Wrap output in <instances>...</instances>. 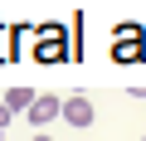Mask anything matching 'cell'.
Segmentation results:
<instances>
[{
  "mask_svg": "<svg viewBox=\"0 0 146 141\" xmlns=\"http://www.w3.org/2000/svg\"><path fill=\"white\" fill-rule=\"evenodd\" d=\"M0 141H5V136H0Z\"/></svg>",
  "mask_w": 146,
  "mask_h": 141,
  "instance_id": "obj_9",
  "label": "cell"
},
{
  "mask_svg": "<svg viewBox=\"0 0 146 141\" xmlns=\"http://www.w3.org/2000/svg\"><path fill=\"white\" fill-rule=\"evenodd\" d=\"M5 29H10V24H5V15H0V63H10V44H5Z\"/></svg>",
  "mask_w": 146,
  "mask_h": 141,
  "instance_id": "obj_6",
  "label": "cell"
},
{
  "mask_svg": "<svg viewBox=\"0 0 146 141\" xmlns=\"http://www.w3.org/2000/svg\"><path fill=\"white\" fill-rule=\"evenodd\" d=\"M112 58L117 63H141L146 58V29L141 24H117L112 29Z\"/></svg>",
  "mask_w": 146,
  "mask_h": 141,
  "instance_id": "obj_2",
  "label": "cell"
},
{
  "mask_svg": "<svg viewBox=\"0 0 146 141\" xmlns=\"http://www.w3.org/2000/svg\"><path fill=\"white\" fill-rule=\"evenodd\" d=\"M58 117H63L68 126H78V131H88V126L98 122V112H93L88 97H63V102H58Z\"/></svg>",
  "mask_w": 146,
  "mask_h": 141,
  "instance_id": "obj_3",
  "label": "cell"
},
{
  "mask_svg": "<svg viewBox=\"0 0 146 141\" xmlns=\"http://www.w3.org/2000/svg\"><path fill=\"white\" fill-rule=\"evenodd\" d=\"M34 97H39V93L20 83V88H5V102H0V107H5V112L15 117V112H29V102H34Z\"/></svg>",
  "mask_w": 146,
  "mask_h": 141,
  "instance_id": "obj_4",
  "label": "cell"
},
{
  "mask_svg": "<svg viewBox=\"0 0 146 141\" xmlns=\"http://www.w3.org/2000/svg\"><path fill=\"white\" fill-rule=\"evenodd\" d=\"M5 126H10V112H5V107H0V136H5Z\"/></svg>",
  "mask_w": 146,
  "mask_h": 141,
  "instance_id": "obj_7",
  "label": "cell"
},
{
  "mask_svg": "<svg viewBox=\"0 0 146 141\" xmlns=\"http://www.w3.org/2000/svg\"><path fill=\"white\" fill-rule=\"evenodd\" d=\"M54 117H58V97H49V93H44V97H34V102H29V122H34V126H49Z\"/></svg>",
  "mask_w": 146,
  "mask_h": 141,
  "instance_id": "obj_5",
  "label": "cell"
},
{
  "mask_svg": "<svg viewBox=\"0 0 146 141\" xmlns=\"http://www.w3.org/2000/svg\"><path fill=\"white\" fill-rule=\"evenodd\" d=\"M34 141H54V136H44V131H39V136H34Z\"/></svg>",
  "mask_w": 146,
  "mask_h": 141,
  "instance_id": "obj_8",
  "label": "cell"
},
{
  "mask_svg": "<svg viewBox=\"0 0 146 141\" xmlns=\"http://www.w3.org/2000/svg\"><path fill=\"white\" fill-rule=\"evenodd\" d=\"M34 58L39 63H68L73 58V39H68V24H34V39H29Z\"/></svg>",
  "mask_w": 146,
  "mask_h": 141,
  "instance_id": "obj_1",
  "label": "cell"
}]
</instances>
